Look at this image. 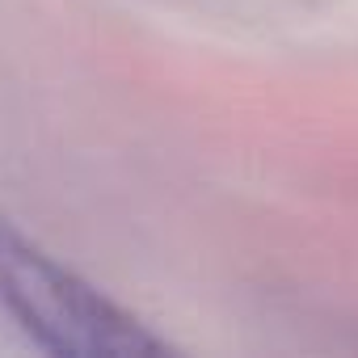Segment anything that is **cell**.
I'll return each mask as SVG.
<instances>
[{
	"instance_id": "cell-1",
	"label": "cell",
	"mask_w": 358,
	"mask_h": 358,
	"mask_svg": "<svg viewBox=\"0 0 358 358\" xmlns=\"http://www.w3.org/2000/svg\"><path fill=\"white\" fill-rule=\"evenodd\" d=\"M0 312L55 358H160L169 341L0 211Z\"/></svg>"
}]
</instances>
